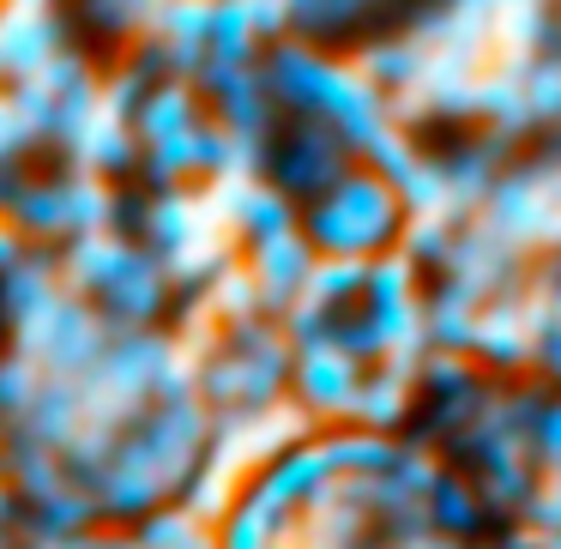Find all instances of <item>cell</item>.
Listing matches in <instances>:
<instances>
[{
	"mask_svg": "<svg viewBox=\"0 0 561 549\" xmlns=\"http://www.w3.org/2000/svg\"><path fill=\"white\" fill-rule=\"evenodd\" d=\"M110 339H115L110 308L79 296V290H61L55 302H43L37 314L13 320V344L37 356L49 375H85V368L110 351Z\"/></svg>",
	"mask_w": 561,
	"mask_h": 549,
	"instance_id": "1",
	"label": "cell"
},
{
	"mask_svg": "<svg viewBox=\"0 0 561 549\" xmlns=\"http://www.w3.org/2000/svg\"><path fill=\"white\" fill-rule=\"evenodd\" d=\"M55 49H61V19L31 13V7H7V0H0V85L37 73Z\"/></svg>",
	"mask_w": 561,
	"mask_h": 549,
	"instance_id": "2",
	"label": "cell"
},
{
	"mask_svg": "<svg viewBox=\"0 0 561 549\" xmlns=\"http://www.w3.org/2000/svg\"><path fill=\"white\" fill-rule=\"evenodd\" d=\"M61 290H67V272H61V254H49V242H31L13 266H0V314H7V327L37 314Z\"/></svg>",
	"mask_w": 561,
	"mask_h": 549,
	"instance_id": "3",
	"label": "cell"
},
{
	"mask_svg": "<svg viewBox=\"0 0 561 549\" xmlns=\"http://www.w3.org/2000/svg\"><path fill=\"white\" fill-rule=\"evenodd\" d=\"M127 254H134V242L115 230H79L61 242V272H67V290L91 296L98 302L103 290H110V278L127 266Z\"/></svg>",
	"mask_w": 561,
	"mask_h": 549,
	"instance_id": "4",
	"label": "cell"
},
{
	"mask_svg": "<svg viewBox=\"0 0 561 549\" xmlns=\"http://www.w3.org/2000/svg\"><path fill=\"white\" fill-rule=\"evenodd\" d=\"M43 387H49V368H43L31 351L7 344V351H0V423L25 416L31 404H37V392H43Z\"/></svg>",
	"mask_w": 561,
	"mask_h": 549,
	"instance_id": "5",
	"label": "cell"
},
{
	"mask_svg": "<svg viewBox=\"0 0 561 549\" xmlns=\"http://www.w3.org/2000/svg\"><path fill=\"white\" fill-rule=\"evenodd\" d=\"M43 139L31 134V122L19 115V103H13V91L0 85V163H25L31 151H37Z\"/></svg>",
	"mask_w": 561,
	"mask_h": 549,
	"instance_id": "6",
	"label": "cell"
},
{
	"mask_svg": "<svg viewBox=\"0 0 561 549\" xmlns=\"http://www.w3.org/2000/svg\"><path fill=\"white\" fill-rule=\"evenodd\" d=\"M25 248H31V242H25V236H19V224L7 218V211H0V266H13V260L25 254Z\"/></svg>",
	"mask_w": 561,
	"mask_h": 549,
	"instance_id": "7",
	"label": "cell"
},
{
	"mask_svg": "<svg viewBox=\"0 0 561 549\" xmlns=\"http://www.w3.org/2000/svg\"><path fill=\"white\" fill-rule=\"evenodd\" d=\"M7 7H31V13H55V0H7Z\"/></svg>",
	"mask_w": 561,
	"mask_h": 549,
	"instance_id": "8",
	"label": "cell"
},
{
	"mask_svg": "<svg viewBox=\"0 0 561 549\" xmlns=\"http://www.w3.org/2000/svg\"><path fill=\"white\" fill-rule=\"evenodd\" d=\"M0 549H13V537H7V525H0Z\"/></svg>",
	"mask_w": 561,
	"mask_h": 549,
	"instance_id": "9",
	"label": "cell"
},
{
	"mask_svg": "<svg viewBox=\"0 0 561 549\" xmlns=\"http://www.w3.org/2000/svg\"><path fill=\"white\" fill-rule=\"evenodd\" d=\"M0 471H7V465H0Z\"/></svg>",
	"mask_w": 561,
	"mask_h": 549,
	"instance_id": "10",
	"label": "cell"
}]
</instances>
